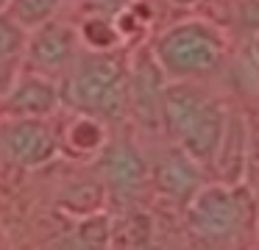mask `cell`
Instances as JSON below:
<instances>
[{
	"instance_id": "obj_1",
	"label": "cell",
	"mask_w": 259,
	"mask_h": 250,
	"mask_svg": "<svg viewBox=\"0 0 259 250\" xmlns=\"http://www.w3.org/2000/svg\"><path fill=\"white\" fill-rule=\"evenodd\" d=\"M62 103L92 117L120 120L128 109V75L109 50L78 53L62 81Z\"/></svg>"
},
{
	"instance_id": "obj_2",
	"label": "cell",
	"mask_w": 259,
	"mask_h": 250,
	"mask_svg": "<svg viewBox=\"0 0 259 250\" xmlns=\"http://www.w3.org/2000/svg\"><path fill=\"white\" fill-rule=\"evenodd\" d=\"M162 117L187 156L209 161L223 139V111L218 103L190 86H170L162 94Z\"/></svg>"
},
{
	"instance_id": "obj_3",
	"label": "cell",
	"mask_w": 259,
	"mask_h": 250,
	"mask_svg": "<svg viewBox=\"0 0 259 250\" xmlns=\"http://www.w3.org/2000/svg\"><path fill=\"white\" fill-rule=\"evenodd\" d=\"M0 147L12 164L34 170L59 153V136L48 117H3Z\"/></svg>"
},
{
	"instance_id": "obj_4",
	"label": "cell",
	"mask_w": 259,
	"mask_h": 250,
	"mask_svg": "<svg viewBox=\"0 0 259 250\" xmlns=\"http://www.w3.org/2000/svg\"><path fill=\"white\" fill-rule=\"evenodd\" d=\"M75 56H78V33H75V28L53 17V20L28 31L23 64L25 70L39 72V75L62 78L73 67Z\"/></svg>"
},
{
	"instance_id": "obj_5",
	"label": "cell",
	"mask_w": 259,
	"mask_h": 250,
	"mask_svg": "<svg viewBox=\"0 0 259 250\" xmlns=\"http://www.w3.org/2000/svg\"><path fill=\"white\" fill-rule=\"evenodd\" d=\"M159 61L176 75L206 72L220 61V42L201 25H179L159 39Z\"/></svg>"
},
{
	"instance_id": "obj_6",
	"label": "cell",
	"mask_w": 259,
	"mask_h": 250,
	"mask_svg": "<svg viewBox=\"0 0 259 250\" xmlns=\"http://www.w3.org/2000/svg\"><path fill=\"white\" fill-rule=\"evenodd\" d=\"M242 203L226 186H206L190 203V225L206 239H226L240 228Z\"/></svg>"
},
{
	"instance_id": "obj_7",
	"label": "cell",
	"mask_w": 259,
	"mask_h": 250,
	"mask_svg": "<svg viewBox=\"0 0 259 250\" xmlns=\"http://www.w3.org/2000/svg\"><path fill=\"white\" fill-rule=\"evenodd\" d=\"M62 106V86L56 78L23 70L12 89L0 97V117H51Z\"/></svg>"
},
{
	"instance_id": "obj_8",
	"label": "cell",
	"mask_w": 259,
	"mask_h": 250,
	"mask_svg": "<svg viewBox=\"0 0 259 250\" xmlns=\"http://www.w3.org/2000/svg\"><path fill=\"white\" fill-rule=\"evenodd\" d=\"M103 175L112 183V189L123 194H131L145 183V159L140 156V150L128 142H117L103 153Z\"/></svg>"
},
{
	"instance_id": "obj_9",
	"label": "cell",
	"mask_w": 259,
	"mask_h": 250,
	"mask_svg": "<svg viewBox=\"0 0 259 250\" xmlns=\"http://www.w3.org/2000/svg\"><path fill=\"white\" fill-rule=\"evenodd\" d=\"M162 83H159V72L151 61H140L134 75L128 78V103L142 120L153 122L162 114Z\"/></svg>"
},
{
	"instance_id": "obj_10",
	"label": "cell",
	"mask_w": 259,
	"mask_h": 250,
	"mask_svg": "<svg viewBox=\"0 0 259 250\" xmlns=\"http://www.w3.org/2000/svg\"><path fill=\"white\" fill-rule=\"evenodd\" d=\"M156 183L162 192L173 194V197H190L198 186V175L184 159L170 156L156 164Z\"/></svg>"
},
{
	"instance_id": "obj_11",
	"label": "cell",
	"mask_w": 259,
	"mask_h": 250,
	"mask_svg": "<svg viewBox=\"0 0 259 250\" xmlns=\"http://www.w3.org/2000/svg\"><path fill=\"white\" fill-rule=\"evenodd\" d=\"M64 144L73 153H92L103 144V128L98 122V117L92 114H75L64 128Z\"/></svg>"
},
{
	"instance_id": "obj_12",
	"label": "cell",
	"mask_w": 259,
	"mask_h": 250,
	"mask_svg": "<svg viewBox=\"0 0 259 250\" xmlns=\"http://www.w3.org/2000/svg\"><path fill=\"white\" fill-rule=\"evenodd\" d=\"M64 3H67V0H9L6 11L20 22V25H25L31 31V28L42 25V22L53 20V17L62 11Z\"/></svg>"
},
{
	"instance_id": "obj_13",
	"label": "cell",
	"mask_w": 259,
	"mask_h": 250,
	"mask_svg": "<svg viewBox=\"0 0 259 250\" xmlns=\"http://www.w3.org/2000/svg\"><path fill=\"white\" fill-rule=\"evenodd\" d=\"M109 222L103 217H90L73 236H64L56 250H106Z\"/></svg>"
},
{
	"instance_id": "obj_14",
	"label": "cell",
	"mask_w": 259,
	"mask_h": 250,
	"mask_svg": "<svg viewBox=\"0 0 259 250\" xmlns=\"http://www.w3.org/2000/svg\"><path fill=\"white\" fill-rule=\"evenodd\" d=\"M103 200V189L92 181H81V183H73L67 192L62 194V206L70 211H78V214H90L101 206Z\"/></svg>"
},
{
	"instance_id": "obj_15",
	"label": "cell",
	"mask_w": 259,
	"mask_h": 250,
	"mask_svg": "<svg viewBox=\"0 0 259 250\" xmlns=\"http://www.w3.org/2000/svg\"><path fill=\"white\" fill-rule=\"evenodd\" d=\"M25 42H28V28L20 25L9 11H3L0 14V59L23 56Z\"/></svg>"
},
{
	"instance_id": "obj_16",
	"label": "cell",
	"mask_w": 259,
	"mask_h": 250,
	"mask_svg": "<svg viewBox=\"0 0 259 250\" xmlns=\"http://www.w3.org/2000/svg\"><path fill=\"white\" fill-rule=\"evenodd\" d=\"M81 36H84V42L90 44L92 50H109L114 42H117V31H114L103 17L87 20L84 25H81Z\"/></svg>"
},
{
	"instance_id": "obj_17",
	"label": "cell",
	"mask_w": 259,
	"mask_h": 250,
	"mask_svg": "<svg viewBox=\"0 0 259 250\" xmlns=\"http://www.w3.org/2000/svg\"><path fill=\"white\" fill-rule=\"evenodd\" d=\"M25 64L23 56H12V59H0V97L9 92V89L17 83V78L23 75Z\"/></svg>"
},
{
	"instance_id": "obj_18",
	"label": "cell",
	"mask_w": 259,
	"mask_h": 250,
	"mask_svg": "<svg viewBox=\"0 0 259 250\" xmlns=\"http://www.w3.org/2000/svg\"><path fill=\"white\" fill-rule=\"evenodd\" d=\"M6 9H9V0H0V14H3Z\"/></svg>"
},
{
	"instance_id": "obj_19",
	"label": "cell",
	"mask_w": 259,
	"mask_h": 250,
	"mask_svg": "<svg viewBox=\"0 0 259 250\" xmlns=\"http://www.w3.org/2000/svg\"><path fill=\"white\" fill-rule=\"evenodd\" d=\"M256 56H259V39H256Z\"/></svg>"
},
{
	"instance_id": "obj_20",
	"label": "cell",
	"mask_w": 259,
	"mask_h": 250,
	"mask_svg": "<svg viewBox=\"0 0 259 250\" xmlns=\"http://www.w3.org/2000/svg\"><path fill=\"white\" fill-rule=\"evenodd\" d=\"M0 153H3V147H0Z\"/></svg>"
}]
</instances>
